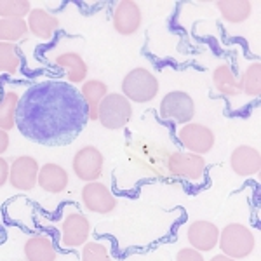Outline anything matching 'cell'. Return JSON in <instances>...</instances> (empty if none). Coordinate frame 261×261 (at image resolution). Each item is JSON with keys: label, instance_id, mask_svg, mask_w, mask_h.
<instances>
[{"label": "cell", "instance_id": "obj_2", "mask_svg": "<svg viewBox=\"0 0 261 261\" xmlns=\"http://www.w3.org/2000/svg\"><path fill=\"white\" fill-rule=\"evenodd\" d=\"M220 244L221 254L230 256L233 259H244L254 251L256 239L251 228L242 223H230L225 228L220 230Z\"/></svg>", "mask_w": 261, "mask_h": 261}, {"label": "cell", "instance_id": "obj_26", "mask_svg": "<svg viewBox=\"0 0 261 261\" xmlns=\"http://www.w3.org/2000/svg\"><path fill=\"white\" fill-rule=\"evenodd\" d=\"M33 9L28 0H0V18L24 19Z\"/></svg>", "mask_w": 261, "mask_h": 261}, {"label": "cell", "instance_id": "obj_19", "mask_svg": "<svg viewBox=\"0 0 261 261\" xmlns=\"http://www.w3.org/2000/svg\"><path fill=\"white\" fill-rule=\"evenodd\" d=\"M24 258L27 261H56L58 251L53 241L45 235H33L24 242Z\"/></svg>", "mask_w": 261, "mask_h": 261}, {"label": "cell", "instance_id": "obj_14", "mask_svg": "<svg viewBox=\"0 0 261 261\" xmlns=\"http://www.w3.org/2000/svg\"><path fill=\"white\" fill-rule=\"evenodd\" d=\"M230 167L241 178H249V176L258 174L261 169L259 150L249 145L237 146L230 153Z\"/></svg>", "mask_w": 261, "mask_h": 261}, {"label": "cell", "instance_id": "obj_24", "mask_svg": "<svg viewBox=\"0 0 261 261\" xmlns=\"http://www.w3.org/2000/svg\"><path fill=\"white\" fill-rule=\"evenodd\" d=\"M21 68V50L16 44L0 42V73L16 75Z\"/></svg>", "mask_w": 261, "mask_h": 261}, {"label": "cell", "instance_id": "obj_11", "mask_svg": "<svg viewBox=\"0 0 261 261\" xmlns=\"http://www.w3.org/2000/svg\"><path fill=\"white\" fill-rule=\"evenodd\" d=\"M82 204L94 214H110L117 209V199L110 188L99 181L86 183L82 188Z\"/></svg>", "mask_w": 261, "mask_h": 261}, {"label": "cell", "instance_id": "obj_1", "mask_svg": "<svg viewBox=\"0 0 261 261\" xmlns=\"http://www.w3.org/2000/svg\"><path fill=\"white\" fill-rule=\"evenodd\" d=\"M87 119L81 92L60 81L35 84L19 98L16 127L30 141L47 146L68 145Z\"/></svg>", "mask_w": 261, "mask_h": 261}, {"label": "cell", "instance_id": "obj_28", "mask_svg": "<svg viewBox=\"0 0 261 261\" xmlns=\"http://www.w3.org/2000/svg\"><path fill=\"white\" fill-rule=\"evenodd\" d=\"M176 261H205V259L202 256V252L192 249V247H183L176 254Z\"/></svg>", "mask_w": 261, "mask_h": 261}, {"label": "cell", "instance_id": "obj_5", "mask_svg": "<svg viewBox=\"0 0 261 261\" xmlns=\"http://www.w3.org/2000/svg\"><path fill=\"white\" fill-rule=\"evenodd\" d=\"M167 174L185 181H200L205 172V159L190 151H171L166 159Z\"/></svg>", "mask_w": 261, "mask_h": 261}, {"label": "cell", "instance_id": "obj_27", "mask_svg": "<svg viewBox=\"0 0 261 261\" xmlns=\"http://www.w3.org/2000/svg\"><path fill=\"white\" fill-rule=\"evenodd\" d=\"M82 261H113V258L103 241H87L82 246Z\"/></svg>", "mask_w": 261, "mask_h": 261}, {"label": "cell", "instance_id": "obj_8", "mask_svg": "<svg viewBox=\"0 0 261 261\" xmlns=\"http://www.w3.org/2000/svg\"><path fill=\"white\" fill-rule=\"evenodd\" d=\"M105 157L103 153L92 145L82 146L81 150L75 151L73 161H71V169L79 179L91 183V181H98L103 174Z\"/></svg>", "mask_w": 261, "mask_h": 261}, {"label": "cell", "instance_id": "obj_29", "mask_svg": "<svg viewBox=\"0 0 261 261\" xmlns=\"http://www.w3.org/2000/svg\"><path fill=\"white\" fill-rule=\"evenodd\" d=\"M9 181V162L4 157H0V188Z\"/></svg>", "mask_w": 261, "mask_h": 261}, {"label": "cell", "instance_id": "obj_3", "mask_svg": "<svg viewBox=\"0 0 261 261\" xmlns=\"http://www.w3.org/2000/svg\"><path fill=\"white\" fill-rule=\"evenodd\" d=\"M133 117V103L120 92H108L99 103L98 120L105 129L119 130L124 129Z\"/></svg>", "mask_w": 261, "mask_h": 261}, {"label": "cell", "instance_id": "obj_17", "mask_svg": "<svg viewBox=\"0 0 261 261\" xmlns=\"http://www.w3.org/2000/svg\"><path fill=\"white\" fill-rule=\"evenodd\" d=\"M27 24H28V32L32 35H35L37 39H44L47 40L60 28V19L54 14H50L45 9H32L30 14L27 16Z\"/></svg>", "mask_w": 261, "mask_h": 261}, {"label": "cell", "instance_id": "obj_31", "mask_svg": "<svg viewBox=\"0 0 261 261\" xmlns=\"http://www.w3.org/2000/svg\"><path fill=\"white\" fill-rule=\"evenodd\" d=\"M209 261H237V259L230 258V256H225V254H218V256H213Z\"/></svg>", "mask_w": 261, "mask_h": 261}, {"label": "cell", "instance_id": "obj_12", "mask_svg": "<svg viewBox=\"0 0 261 261\" xmlns=\"http://www.w3.org/2000/svg\"><path fill=\"white\" fill-rule=\"evenodd\" d=\"M112 23L119 35L124 37L134 35L141 28L143 23V14L140 6L136 2H133V0H122V2L115 6V9H113Z\"/></svg>", "mask_w": 261, "mask_h": 261}, {"label": "cell", "instance_id": "obj_18", "mask_svg": "<svg viewBox=\"0 0 261 261\" xmlns=\"http://www.w3.org/2000/svg\"><path fill=\"white\" fill-rule=\"evenodd\" d=\"M108 94V86L103 81H98V79H91V81H86L81 87V96L86 103L87 108V119L96 122L98 120V108L99 103L105 99V96Z\"/></svg>", "mask_w": 261, "mask_h": 261}, {"label": "cell", "instance_id": "obj_9", "mask_svg": "<svg viewBox=\"0 0 261 261\" xmlns=\"http://www.w3.org/2000/svg\"><path fill=\"white\" fill-rule=\"evenodd\" d=\"M89 235H91V223L81 211L71 209L63 218L60 226V239L65 247H70V249L82 247L84 244L89 241Z\"/></svg>", "mask_w": 261, "mask_h": 261}, {"label": "cell", "instance_id": "obj_15", "mask_svg": "<svg viewBox=\"0 0 261 261\" xmlns=\"http://www.w3.org/2000/svg\"><path fill=\"white\" fill-rule=\"evenodd\" d=\"M70 183L68 171L60 164L47 162L40 166L39 176H37V185L47 193H61L66 190Z\"/></svg>", "mask_w": 261, "mask_h": 261}, {"label": "cell", "instance_id": "obj_10", "mask_svg": "<svg viewBox=\"0 0 261 261\" xmlns=\"http://www.w3.org/2000/svg\"><path fill=\"white\" fill-rule=\"evenodd\" d=\"M40 164L32 155H21L9 164V183L18 192H30L37 187Z\"/></svg>", "mask_w": 261, "mask_h": 261}, {"label": "cell", "instance_id": "obj_22", "mask_svg": "<svg viewBox=\"0 0 261 261\" xmlns=\"http://www.w3.org/2000/svg\"><path fill=\"white\" fill-rule=\"evenodd\" d=\"M19 94L14 91H6L0 98V129L9 133L16 127V113H18Z\"/></svg>", "mask_w": 261, "mask_h": 261}, {"label": "cell", "instance_id": "obj_6", "mask_svg": "<svg viewBox=\"0 0 261 261\" xmlns=\"http://www.w3.org/2000/svg\"><path fill=\"white\" fill-rule=\"evenodd\" d=\"M159 113L164 120L185 125L195 117V101L185 91H171L162 98Z\"/></svg>", "mask_w": 261, "mask_h": 261}, {"label": "cell", "instance_id": "obj_16", "mask_svg": "<svg viewBox=\"0 0 261 261\" xmlns=\"http://www.w3.org/2000/svg\"><path fill=\"white\" fill-rule=\"evenodd\" d=\"M54 63H56L58 68L65 71L68 84H84L87 81L89 66L79 53H73V50L61 53L54 58Z\"/></svg>", "mask_w": 261, "mask_h": 261}, {"label": "cell", "instance_id": "obj_20", "mask_svg": "<svg viewBox=\"0 0 261 261\" xmlns=\"http://www.w3.org/2000/svg\"><path fill=\"white\" fill-rule=\"evenodd\" d=\"M214 6L220 11L221 18L231 24L244 23L252 14V4L249 0H220Z\"/></svg>", "mask_w": 261, "mask_h": 261}, {"label": "cell", "instance_id": "obj_21", "mask_svg": "<svg viewBox=\"0 0 261 261\" xmlns=\"http://www.w3.org/2000/svg\"><path fill=\"white\" fill-rule=\"evenodd\" d=\"M213 86L221 96H226V98H235V96L242 94L241 81L228 65H220L213 71Z\"/></svg>", "mask_w": 261, "mask_h": 261}, {"label": "cell", "instance_id": "obj_7", "mask_svg": "<svg viewBox=\"0 0 261 261\" xmlns=\"http://www.w3.org/2000/svg\"><path fill=\"white\" fill-rule=\"evenodd\" d=\"M178 141L185 151L204 157L205 153H209L214 148L216 136H214L213 129H209L207 125L199 124V122H188V124L179 127Z\"/></svg>", "mask_w": 261, "mask_h": 261}, {"label": "cell", "instance_id": "obj_13", "mask_svg": "<svg viewBox=\"0 0 261 261\" xmlns=\"http://www.w3.org/2000/svg\"><path fill=\"white\" fill-rule=\"evenodd\" d=\"M187 239L192 249L199 252H209L218 246L220 239V228L213 221L207 220H195L190 223L187 230Z\"/></svg>", "mask_w": 261, "mask_h": 261}, {"label": "cell", "instance_id": "obj_30", "mask_svg": "<svg viewBox=\"0 0 261 261\" xmlns=\"http://www.w3.org/2000/svg\"><path fill=\"white\" fill-rule=\"evenodd\" d=\"M9 145H11V138H9V133L0 129V157L9 150Z\"/></svg>", "mask_w": 261, "mask_h": 261}, {"label": "cell", "instance_id": "obj_23", "mask_svg": "<svg viewBox=\"0 0 261 261\" xmlns=\"http://www.w3.org/2000/svg\"><path fill=\"white\" fill-rule=\"evenodd\" d=\"M28 35L27 19L18 18H0V42L16 44Z\"/></svg>", "mask_w": 261, "mask_h": 261}, {"label": "cell", "instance_id": "obj_25", "mask_svg": "<svg viewBox=\"0 0 261 261\" xmlns=\"http://www.w3.org/2000/svg\"><path fill=\"white\" fill-rule=\"evenodd\" d=\"M241 81V92L251 96V98H258L261 94V65L259 63H252L244 71Z\"/></svg>", "mask_w": 261, "mask_h": 261}, {"label": "cell", "instance_id": "obj_4", "mask_svg": "<svg viewBox=\"0 0 261 261\" xmlns=\"http://www.w3.org/2000/svg\"><path fill=\"white\" fill-rule=\"evenodd\" d=\"M122 94L130 103H150L159 94V81L150 70L134 68L122 81Z\"/></svg>", "mask_w": 261, "mask_h": 261}]
</instances>
